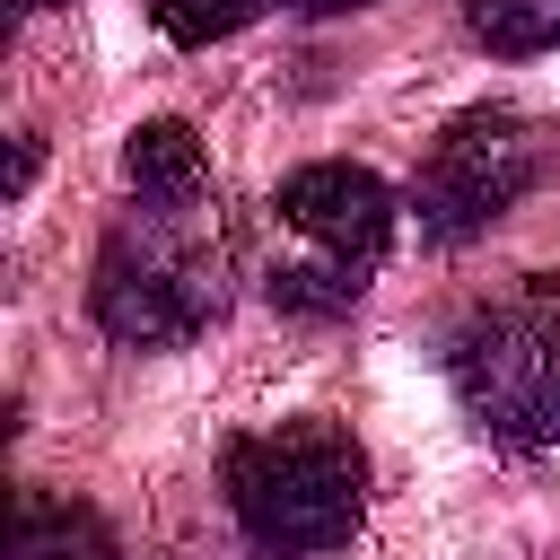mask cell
<instances>
[{"instance_id":"obj_1","label":"cell","mask_w":560,"mask_h":560,"mask_svg":"<svg viewBox=\"0 0 560 560\" xmlns=\"http://www.w3.org/2000/svg\"><path fill=\"white\" fill-rule=\"evenodd\" d=\"M228 298V245L210 201H131V219L105 236L88 315L122 350H175L192 341Z\"/></svg>"},{"instance_id":"obj_2","label":"cell","mask_w":560,"mask_h":560,"mask_svg":"<svg viewBox=\"0 0 560 560\" xmlns=\"http://www.w3.org/2000/svg\"><path fill=\"white\" fill-rule=\"evenodd\" d=\"M228 508H236L245 542L271 560L341 551L359 534V508H368V464L341 429L289 420V429H262L228 455Z\"/></svg>"},{"instance_id":"obj_3","label":"cell","mask_w":560,"mask_h":560,"mask_svg":"<svg viewBox=\"0 0 560 560\" xmlns=\"http://www.w3.org/2000/svg\"><path fill=\"white\" fill-rule=\"evenodd\" d=\"M446 376L499 446H560V306L542 289L464 315Z\"/></svg>"},{"instance_id":"obj_4","label":"cell","mask_w":560,"mask_h":560,"mask_svg":"<svg viewBox=\"0 0 560 560\" xmlns=\"http://www.w3.org/2000/svg\"><path fill=\"white\" fill-rule=\"evenodd\" d=\"M534 175H542L534 122H525L516 105H472V114H455V122L429 140V158H420V175H411V210H420V228H429L438 245H464V236H481L490 219H508V210L534 192Z\"/></svg>"},{"instance_id":"obj_5","label":"cell","mask_w":560,"mask_h":560,"mask_svg":"<svg viewBox=\"0 0 560 560\" xmlns=\"http://www.w3.org/2000/svg\"><path fill=\"white\" fill-rule=\"evenodd\" d=\"M271 210H280V228H289L306 254H324V262H341V271H376L385 245H394V192H385V175H368V166H350V158L298 166V175L271 192Z\"/></svg>"},{"instance_id":"obj_6","label":"cell","mask_w":560,"mask_h":560,"mask_svg":"<svg viewBox=\"0 0 560 560\" xmlns=\"http://www.w3.org/2000/svg\"><path fill=\"white\" fill-rule=\"evenodd\" d=\"M122 175H131V201H210V158L192 140V122H140L122 140Z\"/></svg>"},{"instance_id":"obj_7","label":"cell","mask_w":560,"mask_h":560,"mask_svg":"<svg viewBox=\"0 0 560 560\" xmlns=\"http://www.w3.org/2000/svg\"><path fill=\"white\" fill-rule=\"evenodd\" d=\"M9 560H122L105 516L96 508H70V499H44L26 490L18 499V525H9Z\"/></svg>"},{"instance_id":"obj_8","label":"cell","mask_w":560,"mask_h":560,"mask_svg":"<svg viewBox=\"0 0 560 560\" xmlns=\"http://www.w3.org/2000/svg\"><path fill=\"white\" fill-rule=\"evenodd\" d=\"M262 289H271V306H289V315H350L359 289H368V271H341V262H324V254H298V262H271Z\"/></svg>"},{"instance_id":"obj_9","label":"cell","mask_w":560,"mask_h":560,"mask_svg":"<svg viewBox=\"0 0 560 560\" xmlns=\"http://www.w3.org/2000/svg\"><path fill=\"white\" fill-rule=\"evenodd\" d=\"M472 35L490 52H551L560 44V0H472Z\"/></svg>"},{"instance_id":"obj_10","label":"cell","mask_w":560,"mask_h":560,"mask_svg":"<svg viewBox=\"0 0 560 560\" xmlns=\"http://www.w3.org/2000/svg\"><path fill=\"white\" fill-rule=\"evenodd\" d=\"M254 9H262V0H149V18H158L175 44H219V35H236Z\"/></svg>"},{"instance_id":"obj_11","label":"cell","mask_w":560,"mask_h":560,"mask_svg":"<svg viewBox=\"0 0 560 560\" xmlns=\"http://www.w3.org/2000/svg\"><path fill=\"white\" fill-rule=\"evenodd\" d=\"M280 9H306V18H341V9H368V0H280Z\"/></svg>"},{"instance_id":"obj_12","label":"cell","mask_w":560,"mask_h":560,"mask_svg":"<svg viewBox=\"0 0 560 560\" xmlns=\"http://www.w3.org/2000/svg\"><path fill=\"white\" fill-rule=\"evenodd\" d=\"M26 9H70V0H26Z\"/></svg>"}]
</instances>
